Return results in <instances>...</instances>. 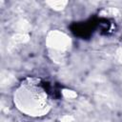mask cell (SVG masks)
<instances>
[{"label":"cell","mask_w":122,"mask_h":122,"mask_svg":"<svg viewBox=\"0 0 122 122\" xmlns=\"http://www.w3.org/2000/svg\"><path fill=\"white\" fill-rule=\"evenodd\" d=\"M16 109L30 117L46 115L51 109V99L43 83L34 77L24 79L13 93Z\"/></svg>","instance_id":"obj_1"}]
</instances>
